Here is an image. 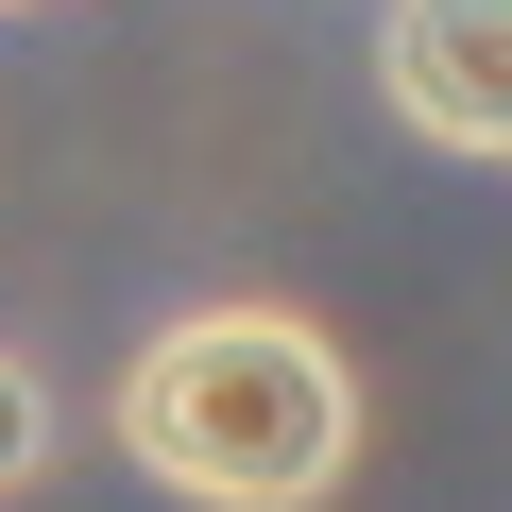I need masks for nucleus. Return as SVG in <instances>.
Returning a JSON list of instances; mask_svg holds the SVG:
<instances>
[{
    "label": "nucleus",
    "mask_w": 512,
    "mask_h": 512,
    "mask_svg": "<svg viewBox=\"0 0 512 512\" xmlns=\"http://www.w3.org/2000/svg\"><path fill=\"white\" fill-rule=\"evenodd\" d=\"M376 86L427 154L512 171V0H393L376 18Z\"/></svg>",
    "instance_id": "2"
},
{
    "label": "nucleus",
    "mask_w": 512,
    "mask_h": 512,
    "mask_svg": "<svg viewBox=\"0 0 512 512\" xmlns=\"http://www.w3.org/2000/svg\"><path fill=\"white\" fill-rule=\"evenodd\" d=\"M120 461L188 512H325L359 461V376L291 308H188L120 359Z\"/></svg>",
    "instance_id": "1"
},
{
    "label": "nucleus",
    "mask_w": 512,
    "mask_h": 512,
    "mask_svg": "<svg viewBox=\"0 0 512 512\" xmlns=\"http://www.w3.org/2000/svg\"><path fill=\"white\" fill-rule=\"evenodd\" d=\"M35 461H52V393H35V376H18V359H0V495H18V478H35Z\"/></svg>",
    "instance_id": "3"
},
{
    "label": "nucleus",
    "mask_w": 512,
    "mask_h": 512,
    "mask_svg": "<svg viewBox=\"0 0 512 512\" xmlns=\"http://www.w3.org/2000/svg\"><path fill=\"white\" fill-rule=\"evenodd\" d=\"M0 18H18V0H0Z\"/></svg>",
    "instance_id": "4"
}]
</instances>
